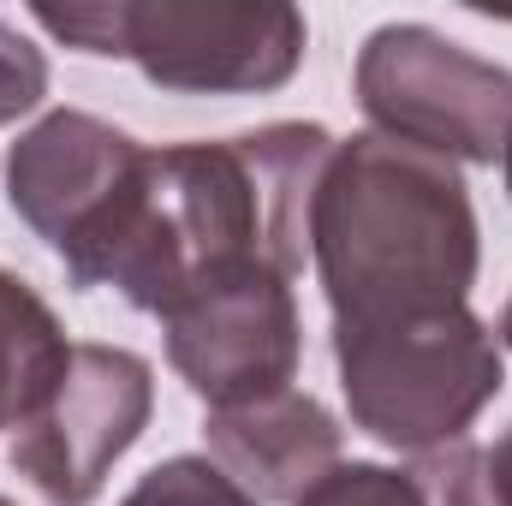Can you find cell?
Returning <instances> with one entry per match:
<instances>
[{
	"instance_id": "obj_2",
	"label": "cell",
	"mask_w": 512,
	"mask_h": 506,
	"mask_svg": "<svg viewBox=\"0 0 512 506\" xmlns=\"http://www.w3.org/2000/svg\"><path fill=\"white\" fill-rule=\"evenodd\" d=\"M340 364H346V381L399 376V370L411 376L382 411L364 417L382 441H399V447L459 435V423L501 387V358L489 352L483 328L465 310L340 328Z\"/></svg>"
},
{
	"instance_id": "obj_8",
	"label": "cell",
	"mask_w": 512,
	"mask_h": 506,
	"mask_svg": "<svg viewBox=\"0 0 512 506\" xmlns=\"http://www.w3.org/2000/svg\"><path fill=\"white\" fill-rule=\"evenodd\" d=\"M489 471H495V495H501V506H512V441L489 459Z\"/></svg>"
},
{
	"instance_id": "obj_1",
	"label": "cell",
	"mask_w": 512,
	"mask_h": 506,
	"mask_svg": "<svg viewBox=\"0 0 512 506\" xmlns=\"http://www.w3.org/2000/svg\"><path fill=\"white\" fill-rule=\"evenodd\" d=\"M322 268L340 328L459 310L471 280V209L453 167L352 143L322 185Z\"/></svg>"
},
{
	"instance_id": "obj_7",
	"label": "cell",
	"mask_w": 512,
	"mask_h": 506,
	"mask_svg": "<svg viewBox=\"0 0 512 506\" xmlns=\"http://www.w3.org/2000/svg\"><path fill=\"white\" fill-rule=\"evenodd\" d=\"M304 506H423V489H417V477L352 465V471H334L328 483H316Z\"/></svg>"
},
{
	"instance_id": "obj_6",
	"label": "cell",
	"mask_w": 512,
	"mask_h": 506,
	"mask_svg": "<svg viewBox=\"0 0 512 506\" xmlns=\"http://www.w3.org/2000/svg\"><path fill=\"white\" fill-rule=\"evenodd\" d=\"M126 506H251V501H245L215 465H203V459H173V465L149 471L143 489H137Z\"/></svg>"
},
{
	"instance_id": "obj_3",
	"label": "cell",
	"mask_w": 512,
	"mask_h": 506,
	"mask_svg": "<svg viewBox=\"0 0 512 506\" xmlns=\"http://www.w3.org/2000/svg\"><path fill=\"white\" fill-rule=\"evenodd\" d=\"M149 405V370L126 352L78 346L66 352L60 376L48 387V411H30V441L12 459L36 477L54 501H90L114 453H126Z\"/></svg>"
},
{
	"instance_id": "obj_9",
	"label": "cell",
	"mask_w": 512,
	"mask_h": 506,
	"mask_svg": "<svg viewBox=\"0 0 512 506\" xmlns=\"http://www.w3.org/2000/svg\"><path fill=\"white\" fill-rule=\"evenodd\" d=\"M507 340H512V316H507Z\"/></svg>"
},
{
	"instance_id": "obj_5",
	"label": "cell",
	"mask_w": 512,
	"mask_h": 506,
	"mask_svg": "<svg viewBox=\"0 0 512 506\" xmlns=\"http://www.w3.org/2000/svg\"><path fill=\"white\" fill-rule=\"evenodd\" d=\"M209 441L268 501H298L304 483H310V471L334 459V423H328V411L310 405V399H298V393H280L274 405H251L245 417L221 411L209 423Z\"/></svg>"
},
{
	"instance_id": "obj_4",
	"label": "cell",
	"mask_w": 512,
	"mask_h": 506,
	"mask_svg": "<svg viewBox=\"0 0 512 506\" xmlns=\"http://www.w3.org/2000/svg\"><path fill=\"white\" fill-rule=\"evenodd\" d=\"M173 364L215 405L280 393L292 370V304L280 274H227L191 292L173 316Z\"/></svg>"
}]
</instances>
